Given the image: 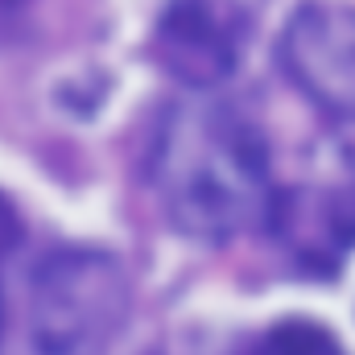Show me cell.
<instances>
[{"label": "cell", "mask_w": 355, "mask_h": 355, "mask_svg": "<svg viewBox=\"0 0 355 355\" xmlns=\"http://www.w3.org/2000/svg\"><path fill=\"white\" fill-rule=\"evenodd\" d=\"M124 310L128 281L107 252H54L33 277V347L42 355H103L124 322Z\"/></svg>", "instance_id": "2"}, {"label": "cell", "mask_w": 355, "mask_h": 355, "mask_svg": "<svg viewBox=\"0 0 355 355\" xmlns=\"http://www.w3.org/2000/svg\"><path fill=\"white\" fill-rule=\"evenodd\" d=\"M12 240H17V219H12V211L0 202V257L12 248ZM0 322H4V310H0Z\"/></svg>", "instance_id": "7"}, {"label": "cell", "mask_w": 355, "mask_h": 355, "mask_svg": "<svg viewBox=\"0 0 355 355\" xmlns=\"http://www.w3.org/2000/svg\"><path fill=\"white\" fill-rule=\"evenodd\" d=\"M153 190L182 232L227 240L268 223L272 190L257 128L223 103H178L162 116L149 153Z\"/></svg>", "instance_id": "1"}, {"label": "cell", "mask_w": 355, "mask_h": 355, "mask_svg": "<svg viewBox=\"0 0 355 355\" xmlns=\"http://www.w3.org/2000/svg\"><path fill=\"white\" fill-rule=\"evenodd\" d=\"M281 67L327 116L355 120V4H302L281 33Z\"/></svg>", "instance_id": "3"}, {"label": "cell", "mask_w": 355, "mask_h": 355, "mask_svg": "<svg viewBox=\"0 0 355 355\" xmlns=\"http://www.w3.org/2000/svg\"><path fill=\"white\" fill-rule=\"evenodd\" d=\"M25 4H29V0H0V33L17 25V17L25 12Z\"/></svg>", "instance_id": "8"}, {"label": "cell", "mask_w": 355, "mask_h": 355, "mask_svg": "<svg viewBox=\"0 0 355 355\" xmlns=\"http://www.w3.org/2000/svg\"><path fill=\"white\" fill-rule=\"evenodd\" d=\"M244 17L227 0H174L153 33L157 62L186 87H215L240 62Z\"/></svg>", "instance_id": "4"}, {"label": "cell", "mask_w": 355, "mask_h": 355, "mask_svg": "<svg viewBox=\"0 0 355 355\" xmlns=\"http://www.w3.org/2000/svg\"><path fill=\"white\" fill-rule=\"evenodd\" d=\"M268 223L277 236L306 261V265H335L347 244L355 240V219L347 202L322 190H293V194H272Z\"/></svg>", "instance_id": "5"}, {"label": "cell", "mask_w": 355, "mask_h": 355, "mask_svg": "<svg viewBox=\"0 0 355 355\" xmlns=\"http://www.w3.org/2000/svg\"><path fill=\"white\" fill-rule=\"evenodd\" d=\"M252 355H347V352L335 343V335H327L314 322H281L268 335H261Z\"/></svg>", "instance_id": "6"}]
</instances>
